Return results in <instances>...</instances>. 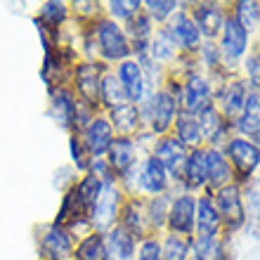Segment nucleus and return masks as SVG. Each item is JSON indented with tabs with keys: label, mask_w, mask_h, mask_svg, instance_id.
<instances>
[{
	"label": "nucleus",
	"mask_w": 260,
	"mask_h": 260,
	"mask_svg": "<svg viewBox=\"0 0 260 260\" xmlns=\"http://www.w3.org/2000/svg\"><path fill=\"white\" fill-rule=\"evenodd\" d=\"M222 151H225L232 171H237L244 180H248V175H253L255 168L260 166V147L241 135L230 137L225 147H222Z\"/></svg>",
	"instance_id": "20e7f679"
},
{
	"label": "nucleus",
	"mask_w": 260,
	"mask_h": 260,
	"mask_svg": "<svg viewBox=\"0 0 260 260\" xmlns=\"http://www.w3.org/2000/svg\"><path fill=\"white\" fill-rule=\"evenodd\" d=\"M135 175H137V187L142 192L151 194V197H161L171 187V175H168V171L156 156L144 158L142 164L135 168Z\"/></svg>",
	"instance_id": "f8f14e48"
},
{
	"label": "nucleus",
	"mask_w": 260,
	"mask_h": 260,
	"mask_svg": "<svg viewBox=\"0 0 260 260\" xmlns=\"http://www.w3.org/2000/svg\"><path fill=\"white\" fill-rule=\"evenodd\" d=\"M64 17H67V5L64 3H45L41 7V21L50 28L59 26L64 21Z\"/></svg>",
	"instance_id": "f704fd0d"
},
{
	"label": "nucleus",
	"mask_w": 260,
	"mask_h": 260,
	"mask_svg": "<svg viewBox=\"0 0 260 260\" xmlns=\"http://www.w3.org/2000/svg\"><path fill=\"white\" fill-rule=\"evenodd\" d=\"M178 95L182 111L192 114V116H199L201 111L213 104V85L204 74H189Z\"/></svg>",
	"instance_id": "0eeeda50"
},
{
	"label": "nucleus",
	"mask_w": 260,
	"mask_h": 260,
	"mask_svg": "<svg viewBox=\"0 0 260 260\" xmlns=\"http://www.w3.org/2000/svg\"><path fill=\"white\" fill-rule=\"evenodd\" d=\"M244 69H246V76L251 81V88L260 92V52H251L244 62Z\"/></svg>",
	"instance_id": "58836bf2"
},
{
	"label": "nucleus",
	"mask_w": 260,
	"mask_h": 260,
	"mask_svg": "<svg viewBox=\"0 0 260 260\" xmlns=\"http://www.w3.org/2000/svg\"><path fill=\"white\" fill-rule=\"evenodd\" d=\"M100 102L109 111L128 102V97H125V92H123V85H121V81L116 78V74H111V71L100 78Z\"/></svg>",
	"instance_id": "bb28decb"
},
{
	"label": "nucleus",
	"mask_w": 260,
	"mask_h": 260,
	"mask_svg": "<svg viewBox=\"0 0 260 260\" xmlns=\"http://www.w3.org/2000/svg\"><path fill=\"white\" fill-rule=\"evenodd\" d=\"M41 251L43 258L48 260H67L74 255V239L71 232L62 225H50L45 234L41 237Z\"/></svg>",
	"instance_id": "2eb2a0df"
},
{
	"label": "nucleus",
	"mask_w": 260,
	"mask_h": 260,
	"mask_svg": "<svg viewBox=\"0 0 260 260\" xmlns=\"http://www.w3.org/2000/svg\"><path fill=\"white\" fill-rule=\"evenodd\" d=\"M140 109H137V104H121L116 109L109 111V123L114 128V133H118L121 137H133L140 130Z\"/></svg>",
	"instance_id": "393cba45"
},
{
	"label": "nucleus",
	"mask_w": 260,
	"mask_h": 260,
	"mask_svg": "<svg viewBox=\"0 0 260 260\" xmlns=\"http://www.w3.org/2000/svg\"><path fill=\"white\" fill-rule=\"evenodd\" d=\"M237 130L241 133V137H246L260 147V92L258 90H248L244 109H241L239 118H237Z\"/></svg>",
	"instance_id": "412c9836"
},
{
	"label": "nucleus",
	"mask_w": 260,
	"mask_h": 260,
	"mask_svg": "<svg viewBox=\"0 0 260 260\" xmlns=\"http://www.w3.org/2000/svg\"><path fill=\"white\" fill-rule=\"evenodd\" d=\"M107 241V253H109V260H133L137 251V239L125 230V227L116 225L111 227L109 234L104 237Z\"/></svg>",
	"instance_id": "5701e85b"
},
{
	"label": "nucleus",
	"mask_w": 260,
	"mask_h": 260,
	"mask_svg": "<svg viewBox=\"0 0 260 260\" xmlns=\"http://www.w3.org/2000/svg\"><path fill=\"white\" fill-rule=\"evenodd\" d=\"M194 222H197V197L189 192L178 194L175 199L171 197V208H168V220H166V227L171 230V234L192 239Z\"/></svg>",
	"instance_id": "39448f33"
},
{
	"label": "nucleus",
	"mask_w": 260,
	"mask_h": 260,
	"mask_svg": "<svg viewBox=\"0 0 260 260\" xmlns=\"http://www.w3.org/2000/svg\"><path fill=\"white\" fill-rule=\"evenodd\" d=\"M76 260H109L107 253V241L100 232H90L88 237H83L81 244L74 248Z\"/></svg>",
	"instance_id": "cd10ccee"
},
{
	"label": "nucleus",
	"mask_w": 260,
	"mask_h": 260,
	"mask_svg": "<svg viewBox=\"0 0 260 260\" xmlns=\"http://www.w3.org/2000/svg\"><path fill=\"white\" fill-rule=\"evenodd\" d=\"M147 208V220H149V227L151 232H156V230H164L166 227V220H168V208H171V197H151L149 204L144 206Z\"/></svg>",
	"instance_id": "7c9ffc66"
},
{
	"label": "nucleus",
	"mask_w": 260,
	"mask_h": 260,
	"mask_svg": "<svg viewBox=\"0 0 260 260\" xmlns=\"http://www.w3.org/2000/svg\"><path fill=\"white\" fill-rule=\"evenodd\" d=\"M118 213H121V187L116 185V180H107L102 187V194L95 201L92 211H90V225L102 230H111L116 222Z\"/></svg>",
	"instance_id": "423d86ee"
},
{
	"label": "nucleus",
	"mask_w": 260,
	"mask_h": 260,
	"mask_svg": "<svg viewBox=\"0 0 260 260\" xmlns=\"http://www.w3.org/2000/svg\"><path fill=\"white\" fill-rule=\"evenodd\" d=\"M180 185L185 187L189 194L206 189V164H204V147L187 151V161L182 168V180Z\"/></svg>",
	"instance_id": "4be33fe9"
},
{
	"label": "nucleus",
	"mask_w": 260,
	"mask_h": 260,
	"mask_svg": "<svg viewBox=\"0 0 260 260\" xmlns=\"http://www.w3.org/2000/svg\"><path fill=\"white\" fill-rule=\"evenodd\" d=\"M137 260H161V239L158 237H147L137 246Z\"/></svg>",
	"instance_id": "e433bc0d"
},
{
	"label": "nucleus",
	"mask_w": 260,
	"mask_h": 260,
	"mask_svg": "<svg viewBox=\"0 0 260 260\" xmlns=\"http://www.w3.org/2000/svg\"><path fill=\"white\" fill-rule=\"evenodd\" d=\"M189 239L178 237V234H168L161 241V260H189Z\"/></svg>",
	"instance_id": "2f4dec72"
},
{
	"label": "nucleus",
	"mask_w": 260,
	"mask_h": 260,
	"mask_svg": "<svg viewBox=\"0 0 260 260\" xmlns=\"http://www.w3.org/2000/svg\"><path fill=\"white\" fill-rule=\"evenodd\" d=\"M187 151L189 149L182 147L173 135H164L158 137V142L154 144V154L151 156H156L164 164L166 171H168V175L180 182L182 180V168H185V161H187Z\"/></svg>",
	"instance_id": "ddd939ff"
},
{
	"label": "nucleus",
	"mask_w": 260,
	"mask_h": 260,
	"mask_svg": "<svg viewBox=\"0 0 260 260\" xmlns=\"http://www.w3.org/2000/svg\"><path fill=\"white\" fill-rule=\"evenodd\" d=\"M241 199H246L248 211L253 213V218H260V180H251L246 194H241Z\"/></svg>",
	"instance_id": "ea45409f"
},
{
	"label": "nucleus",
	"mask_w": 260,
	"mask_h": 260,
	"mask_svg": "<svg viewBox=\"0 0 260 260\" xmlns=\"http://www.w3.org/2000/svg\"><path fill=\"white\" fill-rule=\"evenodd\" d=\"M142 102V118L147 121V125H149L154 135L164 137L173 128V123H175V118L180 114V95L173 92L171 88H161L154 95L144 97Z\"/></svg>",
	"instance_id": "f257e3e1"
},
{
	"label": "nucleus",
	"mask_w": 260,
	"mask_h": 260,
	"mask_svg": "<svg viewBox=\"0 0 260 260\" xmlns=\"http://www.w3.org/2000/svg\"><path fill=\"white\" fill-rule=\"evenodd\" d=\"M178 7L180 5L173 0H149V3H142V12L154 21H168L178 12Z\"/></svg>",
	"instance_id": "72a5a7b5"
},
{
	"label": "nucleus",
	"mask_w": 260,
	"mask_h": 260,
	"mask_svg": "<svg viewBox=\"0 0 260 260\" xmlns=\"http://www.w3.org/2000/svg\"><path fill=\"white\" fill-rule=\"evenodd\" d=\"M189 17L194 19V24H197L199 34H201V38H215V36H220V28H222V21H225V12L220 10V5H215V3H199V5H194L192 10H189Z\"/></svg>",
	"instance_id": "aec40b11"
},
{
	"label": "nucleus",
	"mask_w": 260,
	"mask_h": 260,
	"mask_svg": "<svg viewBox=\"0 0 260 260\" xmlns=\"http://www.w3.org/2000/svg\"><path fill=\"white\" fill-rule=\"evenodd\" d=\"M232 17L246 34H251L260 26V3H237Z\"/></svg>",
	"instance_id": "473e14b6"
},
{
	"label": "nucleus",
	"mask_w": 260,
	"mask_h": 260,
	"mask_svg": "<svg viewBox=\"0 0 260 260\" xmlns=\"http://www.w3.org/2000/svg\"><path fill=\"white\" fill-rule=\"evenodd\" d=\"M107 156H109V168L114 175H128L133 168L137 166V144L133 137H116L114 144L109 147L107 151Z\"/></svg>",
	"instance_id": "a211bd4d"
},
{
	"label": "nucleus",
	"mask_w": 260,
	"mask_h": 260,
	"mask_svg": "<svg viewBox=\"0 0 260 260\" xmlns=\"http://www.w3.org/2000/svg\"><path fill=\"white\" fill-rule=\"evenodd\" d=\"M189 248H192L194 260H227L225 244L218 237H213V239L194 237V239H189Z\"/></svg>",
	"instance_id": "c85d7f7f"
},
{
	"label": "nucleus",
	"mask_w": 260,
	"mask_h": 260,
	"mask_svg": "<svg viewBox=\"0 0 260 260\" xmlns=\"http://www.w3.org/2000/svg\"><path fill=\"white\" fill-rule=\"evenodd\" d=\"M81 140H83V144H85V149H88L90 158L95 161V158L104 156V154L109 151V147L114 144L116 135H114V128H111L109 118L92 116L88 121V125L83 128Z\"/></svg>",
	"instance_id": "9d476101"
},
{
	"label": "nucleus",
	"mask_w": 260,
	"mask_h": 260,
	"mask_svg": "<svg viewBox=\"0 0 260 260\" xmlns=\"http://www.w3.org/2000/svg\"><path fill=\"white\" fill-rule=\"evenodd\" d=\"M71 156H74V164L81 168V171H88L90 164H92V158H90L88 149H85V144H83L81 135H71Z\"/></svg>",
	"instance_id": "4c0bfd02"
},
{
	"label": "nucleus",
	"mask_w": 260,
	"mask_h": 260,
	"mask_svg": "<svg viewBox=\"0 0 260 260\" xmlns=\"http://www.w3.org/2000/svg\"><path fill=\"white\" fill-rule=\"evenodd\" d=\"M147 55H149L156 64L171 62L173 57L178 55V48H175V43L171 41V36L166 34L164 26L154 31V36H151V43H149V50H147Z\"/></svg>",
	"instance_id": "c756f323"
},
{
	"label": "nucleus",
	"mask_w": 260,
	"mask_h": 260,
	"mask_svg": "<svg viewBox=\"0 0 260 260\" xmlns=\"http://www.w3.org/2000/svg\"><path fill=\"white\" fill-rule=\"evenodd\" d=\"M166 34L171 36V41L175 43L178 50H185V52H199L201 45H204V38L199 34L197 24L194 19L189 17V12L185 10H178L173 14L171 19L166 21Z\"/></svg>",
	"instance_id": "1a4fd4ad"
},
{
	"label": "nucleus",
	"mask_w": 260,
	"mask_h": 260,
	"mask_svg": "<svg viewBox=\"0 0 260 260\" xmlns=\"http://www.w3.org/2000/svg\"><path fill=\"white\" fill-rule=\"evenodd\" d=\"M123 220H121V227H125L135 239H147L151 237V227L149 220H147V208H144L142 201H128L123 211Z\"/></svg>",
	"instance_id": "b1692460"
},
{
	"label": "nucleus",
	"mask_w": 260,
	"mask_h": 260,
	"mask_svg": "<svg viewBox=\"0 0 260 260\" xmlns=\"http://www.w3.org/2000/svg\"><path fill=\"white\" fill-rule=\"evenodd\" d=\"M97 34V50L102 55L104 62H125L130 50V41L125 36L123 26H118V21L114 19H102L95 28Z\"/></svg>",
	"instance_id": "f03ea898"
},
{
	"label": "nucleus",
	"mask_w": 260,
	"mask_h": 260,
	"mask_svg": "<svg viewBox=\"0 0 260 260\" xmlns=\"http://www.w3.org/2000/svg\"><path fill=\"white\" fill-rule=\"evenodd\" d=\"M175 140H178L182 147H187V149H197V147H201V128H199V121L197 116H192V114H187V111H180L178 118H175Z\"/></svg>",
	"instance_id": "a878e982"
},
{
	"label": "nucleus",
	"mask_w": 260,
	"mask_h": 260,
	"mask_svg": "<svg viewBox=\"0 0 260 260\" xmlns=\"http://www.w3.org/2000/svg\"><path fill=\"white\" fill-rule=\"evenodd\" d=\"M116 78L121 81V85H123V92H125L130 104L142 102L144 92H147V83H144L142 67H140L137 59H125V62L118 64Z\"/></svg>",
	"instance_id": "f3484780"
},
{
	"label": "nucleus",
	"mask_w": 260,
	"mask_h": 260,
	"mask_svg": "<svg viewBox=\"0 0 260 260\" xmlns=\"http://www.w3.org/2000/svg\"><path fill=\"white\" fill-rule=\"evenodd\" d=\"M109 12L116 19H125L130 21L135 14L142 12V3H137V0H118V3H109Z\"/></svg>",
	"instance_id": "c9c22d12"
},
{
	"label": "nucleus",
	"mask_w": 260,
	"mask_h": 260,
	"mask_svg": "<svg viewBox=\"0 0 260 260\" xmlns=\"http://www.w3.org/2000/svg\"><path fill=\"white\" fill-rule=\"evenodd\" d=\"M220 230H222V220H220V213L213 204V194L206 192L197 197V222H194L197 237L213 239L220 234Z\"/></svg>",
	"instance_id": "dca6fc26"
},
{
	"label": "nucleus",
	"mask_w": 260,
	"mask_h": 260,
	"mask_svg": "<svg viewBox=\"0 0 260 260\" xmlns=\"http://www.w3.org/2000/svg\"><path fill=\"white\" fill-rule=\"evenodd\" d=\"M204 164H206V192L213 194L220 187L232 182L234 171L227 161L222 147H204Z\"/></svg>",
	"instance_id": "9b49d317"
},
{
	"label": "nucleus",
	"mask_w": 260,
	"mask_h": 260,
	"mask_svg": "<svg viewBox=\"0 0 260 260\" xmlns=\"http://www.w3.org/2000/svg\"><path fill=\"white\" fill-rule=\"evenodd\" d=\"M100 67L95 62H83L76 69V90L83 104H88L90 109L97 107L100 102Z\"/></svg>",
	"instance_id": "6ab92c4d"
},
{
	"label": "nucleus",
	"mask_w": 260,
	"mask_h": 260,
	"mask_svg": "<svg viewBox=\"0 0 260 260\" xmlns=\"http://www.w3.org/2000/svg\"><path fill=\"white\" fill-rule=\"evenodd\" d=\"M218 52H220V59L227 67H234L248 52V34L237 24V19L232 14H225V21H222V28H220Z\"/></svg>",
	"instance_id": "6e6552de"
},
{
	"label": "nucleus",
	"mask_w": 260,
	"mask_h": 260,
	"mask_svg": "<svg viewBox=\"0 0 260 260\" xmlns=\"http://www.w3.org/2000/svg\"><path fill=\"white\" fill-rule=\"evenodd\" d=\"M248 95V83L234 78V81H227L218 92V107L215 109L222 114L225 121H237L244 109V102H246Z\"/></svg>",
	"instance_id": "4468645a"
},
{
	"label": "nucleus",
	"mask_w": 260,
	"mask_h": 260,
	"mask_svg": "<svg viewBox=\"0 0 260 260\" xmlns=\"http://www.w3.org/2000/svg\"><path fill=\"white\" fill-rule=\"evenodd\" d=\"M213 204L220 213L222 227L230 232H237L239 227L246 222V208H244V199H241V187L237 182L220 187L218 192H213Z\"/></svg>",
	"instance_id": "7ed1b4c3"
}]
</instances>
